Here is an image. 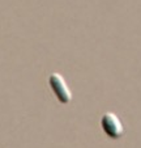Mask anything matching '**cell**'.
<instances>
[{"instance_id":"cell-1","label":"cell","mask_w":141,"mask_h":148,"mask_svg":"<svg viewBox=\"0 0 141 148\" xmlns=\"http://www.w3.org/2000/svg\"><path fill=\"white\" fill-rule=\"evenodd\" d=\"M48 84H50V88L52 90V93L55 95V97L58 98L59 102L67 103L71 102L72 100V93L69 90L68 85H67V81L64 80V77L58 72H52L48 77Z\"/></svg>"},{"instance_id":"cell-2","label":"cell","mask_w":141,"mask_h":148,"mask_svg":"<svg viewBox=\"0 0 141 148\" xmlns=\"http://www.w3.org/2000/svg\"><path fill=\"white\" fill-rule=\"evenodd\" d=\"M101 127H102L103 132L107 135L110 139H120L124 134V129L118 118V115L114 114L111 112L103 113L102 118H101Z\"/></svg>"}]
</instances>
